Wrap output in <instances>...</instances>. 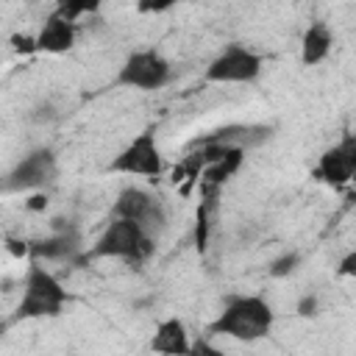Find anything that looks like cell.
Instances as JSON below:
<instances>
[{
	"label": "cell",
	"instance_id": "obj_1",
	"mask_svg": "<svg viewBox=\"0 0 356 356\" xmlns=\"http://www.w3.org/2000/svg\"><path fill=\"white\" fill-rule=\"evenodd\" d=\"M275 325V312L261 295H236L228 298L222 312L206 325L209 337H231L239 342L264 339Z\"/></svg>",
	"mask_w": 356,
	"mask_h": 356
},
{
	"label": "cell",
	"instance_id": "obj_2",
	"mask_svg": "<svg viewBox=\"0 0 356 356\" xmlns=\"http://www.w3.org/2000/svg\"><path fill=\"white\" fill-rule=\"evenodd\" d=\"M70 295L58 275L47 270L42 261H31L22 278V295L14 309V320H36V317H58L67 306Z\"/></svg>",
	"mask_w": 356,
	"mask_h": 356
},
{
	"label": "cell",
	"instance_id": "obj_3",
	"mask_svg": "<svg viewBox=\"0 0 356 356\" xmlns=\"http://www.w3.org/2000/svg\"><path fill=\"white\" fill-rule=\"evenodd\" d=\"M153 245H156V239L150 234H145L136 222L111 217L106 222V228L100 231V236L95 239V245L81 256V261H89V259H122L128 264H142L153 253Z\"/></svg>",
	"mask_w": 356,
	"mask_h": 356
},
{
	"label": "cell",
	"instance_id": "obj_4",
	"mask_svg": "<svg viewBox=\"0 0 356 356\" xmlns=\"http://www.w3.org/2000/svg\"><path fill=\"white\" fill-rule=\"evenodd\" d=\"M170 78H172V64L159 50L145 47V50H134V53L125 56L114 81H117V86L156 92L161 86H167Z\"/></svg>",
	"mask_w": 356,
	"mask_h": 356
},
{
	"label": "cell",
	"instance_id": "obj_5",
	"mask_svg": "<svg viewBox=\"0 0 356 356\" xmlns=\"http://www.w3.org/2000/svg\"><path fill=\"white\" fill-rule=\"evenodd\" d=\"M111 217L136 222L153 239L167 225V209H164V203L153 192H147L142 186H125V189H120V195L114 197V206H111Z\"/></svg>",
	"mask_w": 356,
	"mask_h": 356
},
{
	"label": "cell",
	"instance_id": "obj_6",
	"mask_svg": "<svg viewBox=\"0 0 356 356\" xmlns=\"http://www.w3.org/2000/svg\"><path fill=\"white\" fill-rule=\"evenodd\" d=\"M264 58L253 53L245 44H228L222 47L209 67L203 70V81L209 83H253L261 75Z\"/></svg>",
	"mask_w": 356,
	"mask_h": 356
},
{
	"label": "cell",
	"instance_id": "obj_7",
	"mask_svg": "<svg viewBox=\"0 0 356 356\" xmlns=\"http://www.w3.org/2000/svg\"><path fill=\"white\" fill-rule=\"evenodd\" d=\"M111 172L120 175H142V178H159L164 172V156L161 147L156 142L153 131H142L136 134L111 161H108Z\"/></svg>",
	"mask_w": 356,
	"mask_h": 356
},
{
	"label": "cell",
	"instance_id": "obj_8",
	"mask_svg": "<svg viewBox=\"0 0 356 356\" xmlns=\"http://www.w3.org/2000/svg\"><path fill=\"white\" fill-rule=\"evenodd\" d=\"M56 175H58L56 153L47 147H36L28 156H22L11 167V172L0 178V184H3V192H36L53 184Z\"/></svg>",
	"mask_w": 356,
	"mask_h": 356
},
{
	"label": "cell",
	"instance_id": "obj_9",
	"mask_svg": "<svg viewBox=\"0 0 356 356\" xmlns=\"http://www.w3.org/2000/svg\"><path fill=\"white\" fill-rule=\"evenodd\" d=\"M314 175L323 184L334 186V189L348 186L353 181V175H356V136L353 134H345L334 147H328L320 156Z\"/></svg>",
	"mask_w": 356,
	"mask_h": 356
},
{
	"label": "cell",
	"instance_id": "obj_10",
	"mask_svg": "<svg viewBox=\"0 0 356 356\" xmlns=\"http://www.w3.org/2000/svg\"><path fill=\"white\" fill-rule=\"evenodd\" d=\"M78 253H81V231L75 225H64V220H53L50 236L28 242L31 261H72Z\"/></svg>",
	"mask_w": 356,
	"mask_h": 356
},
{
	"label": "cell",
	"instance_id": "obj_11",
	"mask_svg": "<svg viewBox=\"0 0 356 356\" xmlns=\"http://www.w3.org/2000/svg\"><path fill=\"white\" fill-rule=\"evenodd\" d=\"M78 39V25L61 19L58 14H47V19L42 22L39 33H36V50L42 53H67L75 47Z\"/></svg>",
	"mask_w": 356,
	"mask_h": 356
},
{
	"label": "cell",
	"instance_id": "obj_12",
	"mask_svg": "<svg viewBox=\"0 0 356 356\" xmlns=\"http://www.w3.org/2000/svg\"><path fill=\"white\" fill-rule=\"evenodd\" d=\"M189 331L178 317H167L156 325L150 337V350L153 356H186L189 350Z\"/></svg>",
	"mask_w": 356,
	"mask_h": 356
},
{
	"label": "cell",
	"instance_id": "obj_13",
	"mask_svg": "<svg viewBox=\"0 0 356 356\" xmlns=\"http://www.w3.org/2000/svg\"><path fill=\"white\" fill-rule=\"evenodd\" d=\"M331 47H334V31L328 28V22L317 19L300 36V61L306 67H314V64H320V61L328 58Z\"/></svg>",
	"mask_w": 356,
	"mask_h": 356
},
{
	"label": "cell",
	"instance_id": "obj_14",
	"mask_svg": "<svg viewBox=\"0 0 356 356\" xmlns=\"http://www.w3.org/2000/svg\"><path fill=\"white\" fill-rule=\"evenodd\" d=\"M245 153H248V150H242V147H231V150H225L217 161H211V164L203 167V172H200L197 181L222 189V184H228V181L239 172V167L245 164Z\"/></svg>",
	"mask_w": 356,
	"mask_h": 356
},
{
	"label": "cell",
	"instance_id": "obj_15",
	"mask_svg": "<svg viewBox=\"0 0 356 356\" xmlns=\"http://www.w3.org/2000/svg\"><path fill=\"white\" fill-rule=\"evenodd\" d=\"M92 11H97V3H58V6L53 8V14H58L61 19L72 22V25H78L81 17H86V14H92Z\"/></svg>",
	"mask_w": 356,
	"mask_h": 356
},
{
	"label": "cell",
	"instance_id": "obj_16",
	"mask_svg": "<svg viewBox=\"0 0 356 356\" xmlns=\"http://www.w3.org/2000/svg\"><path fill=\"white\" fill-rule=\"evenodd\" d=\"M298 267H300V253H298V250H286V253H281L278 259H273V261H270L267 273H270L273 278H284V275L295 273Z\"/></svg>",
	"mask_w": 356,
	"mask_h": 356
},
{
	"label": "cell",
	"instance_id": "obj_17",
	"mask_svg": "<svg viewBox=\"0 0 356 356\" xmlns=\"http://www.w3.org/2000/svg\"><path fill=\"white\" fill-rule=\"evenodd\" d=\"M186 356H228V353H225V350H220L209 337H197V339H192V342H189Z\"/></svg>",
	"mask_w": 356,
	"mask_h": 356
},
{
	"label": "cell",
	"instance_id": "obj_18",
	"mask_svg": "<svg viewBox=\"0 0 356 356\" xmlns=\"http://www.w3.org/2000/svg\"><path fill=\"white\" fill-rule=\"evenodd\" d=\"M295 312L300 314V317H314L317 312H320V300H317V295H303L300 300H298V306H295Z\"/></svg>",
	"mask_w": 356,
	"mask_h": 356
},
{
	"label": "cell",
	"instance_id": "obj_19",
	"mask_svg": "<svg viewBox=\"0 0 356 356\" xmlns=\"http://www.w3.org/2000/svg\"><path fill=\"white\" fill-rule=\"evenodd\" d=\"M11 44H14L17 53H36V36L14 33V36H11Z\"/></svg>",
	"mask_w": 356,
	"mask_h": 356
},
{
	"label": "cell",
	"instance_id": "obj_20",
	"mask_svg": "<svg viewBox=\"0 0 356 356\" xmlns=\"http://www.w3.org/2000/svg\"><path fill=\"white\" fill-rule=\"evenodd\" d=\"M6 248H8V253L17 256V259H25V256H28V242H25V239L6 236Z\"/></svg>",
	"mask_w": 356,
	"mask_h": 356
},
{
	"label": "cell",
	"instance_id": "obj_21",
	"mask_svg": "<svg viewBox=\"0 0 356 356\" xmlns=\"http://www.w3.org/2000/svg\"><path fill=\"white\" fill-rule=\"evenodd\" d=\"M337 273H339V275H353V273H356V253H353V250L339 261V270H337Z\"/></svg>",
	"mask_w": 356,
	"mask_h": 356
},
{
	"label": "cell",
	"instance_id": "obj_22",
	"mask_svg": "<svg viewBox=\"0 0 356 356\" xmlns=\"http://www.w3.org/2000/svg\"><path fill=\"white\" fill-rule=\"evenodd\" d=\"M25 206H28L31 211H42V209H47V195H44V192H36V195L28 197Z\"/></svg>",
	"mask_w": 356,
	"mask_h": 356
},
{
	"label": "cell",
	"instance_id": "obj_23",
	"mask_svg": "<svg viewBox=\"0 0 356 356\" xmlns=\"http://www.w3.org/2000/svg\"><path fill=\"white\" fill-rule=\"evenodd\" d=\"M0 192H3V184H0Z\"/></svg>",
	"mask_w": 356,
	"mask_h": 356
}]
</instances>
